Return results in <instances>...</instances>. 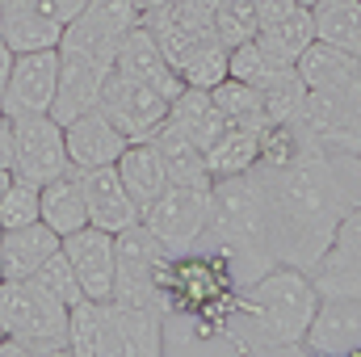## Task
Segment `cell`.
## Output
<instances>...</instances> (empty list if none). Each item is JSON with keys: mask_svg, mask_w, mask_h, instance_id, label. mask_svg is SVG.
Wrapping results in <instances>:
<instances>
[{"mask_svg": "<svg viewBox=\"0 0 361 357\" xmlns=\"http://www.w3.org/2000/svg\"><path fill=\"white\" fill-rule=\"evenodd\" d=\"M302 97H307V85H302V76H298L294 68H281L269 85L261 89V101H265L269 122H290V118L298 114Z\"/></svg>", "mask_w": 361, "mask_h": 357, "instance_id": "34", "label": "cell"}, {"mask_svg": "<svg viewBox=\"0 0 361 357\" xmlns=\"http://www.w3.org/2000/svg\"><path fill=\"white\" fill-rule=\"evenodd\" d=\"M8 181H13V169H0V198H4V189H8Z\"/></svg>", "mask_w": 361, "mask_h": 357, "instance_id": "43", "label": "cell"}, {"mask_svg": "<svg viewBox=\"0 0 361 357\" xmlns=\"http://www.w3.org/2000/svg\"><path fill=\"white\" fill-rule=\"evenodd\" d=\"M0 231H4V227H0Z\"/></svg>", "mask_w": 361, "mask_h": 357, "instance_id": "48", "label": "cell"}, {"mask_svg": "<svg viewBox=\"0 0 361 357\" xmlns=\"http://www.w3.org/2000/svg\"><path fill=\"white\" fill-rule=\"evenodd\" d=\"M34 282H38L51 298H59L63 307H76L80 298H89L85 286H80V277H76V269H72V261L63 257V248H55L42 265L34 269Z\"/></svg>", "mask_w": 361, "mask_h": 357, "instance_id": "33", "label": "cell"}, {"mask_svg": "<svg viewBox=\"0 0 361 357\" xmlns=\"http://www.w3.org/2000/svg\"><path fill=\"white\" fill-rule=\"evenodd\" d=\"M248 177L265 202L277 265L311 269L332 248L341 219L361 202V156L319 147L311 139L286 164L257 160Z\"/></svg>", "mask_w": 361, "mask_h": 357, "instance_id": "1", "label": "cell"}, {"mask_svg": "<svg viewBox=\"0 0 361 357\" xmlns=\"http://www.w3.org/2000/svg\"><path fill=\"white\" fill-rule=\"evenodd\" d=\"M210 97H214L219 114L227 118V126H248V131L273 126L269 114H265V101H261V89H252V85H244V80H235V76H227L223 85H214Z\"/></svg>", "mask_w": 361, "mask_h": 357, "instance_id": "28", "label": "cell"}, {"mask_svg": "<svg viewBox=\"0 0 361 357\" xmlns=\"http://www.w3.org/2000/svg\"><path fill=\"white\" fill-rule=\"evenodd\" d=\"M257 42L269 51L277 63H294L315 42V8L311 4H294L286 17H277V21L257 30Z\"/></svg>", "mask_w": 361, "mask_h": 357, "instance_id": "24", "label": "cell"}, {"mask_svg": "<svg viewBox=\"0 0 361 357\" xmlns=\"http://www.w3.org/2000/svg\"><path fill=\"white\" fill-rule=\"evenodd\" d=\"M0 17H4V0H0Z\"/></svg>", "mask_w": 361, "mask_h": 357, "instance_id": "45", "label": "cell"}, {"mask_svg": "<svg viewBox=\"0 0 361 357\" xmlns=\"http://www.w3.org/2000/svg\"><path fill=\"white\" fill-rule=\"evenodd\" d=\"M210 185L214 181H169L164 193L143 210L147 231L177 257L189 253L202 240L206 227V210H210Z\"/></svg>", "mask_w": 361, "mask_h": 357, "instance_id": "7", "label": "cell"}, {"mask_svg": "<svg viewBox=\"0 0 361 357\" xmlns=\"http://www.w3.org/2000/svg\"><path fill=\"white\" fill-rule=\"evenodd\" d=\"M307 353L353 357L361 353V298H319V311L302 337Z\"/></svg>", "mask_w": 361, "mask_h": 357, "instance_id": "11", "label": "cell"}, {"mask_svg": "<svg viewBox=\"0 0 361 357\" xmlns=\"http://www.w3.org/2000/svg\"><path fill=\"white\" fill-rule=\"evenodd\" d=\"M257 4V17H261V25H269L277 17H286L294 4H302V0H252Z\"/></svg>", "mask_w": 361, "mask_h": 357, "instance_id": "38", "label": "cell"}, {"mask_svg": "<svg viewBox=\"0 0 361 357\" xmlns=\"http://www.w3.org/2000/svg\"><path fill=\"white\" fill-rule=\"evenodd\" d=\"M315 311H319V290L311 286L307 269L273 265L235 294V303L227 307V332L235 349L248 357L307 353L302 337Z\"/></svg>", "mask_w": 361, "mask_h": 357, "instance_id": "2", "label": "cell"}, {"mask_svg": "<svg viewBox=\"0 0 361 357\" xmlns=\"http://www.w3.org/2000/svg\"><path fill=\"white\" fill-rule=\"evenodd\" d=\"M302 4H311V8H315V4H332V0H302Z\"/></svg>", "mask_w": 361, "mask_h": 357, "instance_id": "44", "label": "cell"}, {"mask_svg": "<svg viewBox=\"0 0 361 357\" xmlns=\"http://www.w3.org/2000/svg\"><path fill=\"white\" fill-rule=\"evenodd\" d=\"M59 240L63 236H55L42 219L0 231V265H4V277H34V269L59 248Z\"/></svg>", "mask_w": 361, "mask_h": 357, "instance_id": "19", "label": "cell"}, {"mask_svg": "<svg viewBox=\"0 0 361 357\" xmlns=\"http://www.w3.org/2000/svg\"><path fill=\"white\" fill-rule=\"evenodd\" d=\"M114 169H118V177H122L126 193L135 198L139 210H147V206L164 193V185H169L164 156H160V147H156L152 139H143V143H126V152L118 156Z\"/></svg>", "mask_w": 361, "mask_h": 357, "instance_id": "20", "label": "cell"}, {"mask_svg": "<svg viewBox=\"0 0 361 357\" xmlns=\"http://www.w3.org/2000/svg\"><path fill=\"white\" fill-rule=\"evenodd\" d=\"M114 72V63H101L89 55H63L59 51V89H55V105L51 118L55 122H72L76 114L92 109L101 101V85Z\"/></svg>", "mask_w": 361, "mask_h": 357, "instance_id": "16", "label": "cell"}, {"mask_svg": "<svg viewBox=\"0 0 361 357\" xmlns=\"http://www.w3.org/2000/svg\"><path fill=\"white\" fill-rule=\"evenodd\" d=\"M114 72H122V76H135V80H143V85L160 89L164 97H177V92H180L177 68L164 59V51H160L156 34H152L143 21L126 30L122 47H118V55H114Z\"/></svg>", "mask_w": 361, "mask_h": 357, "instance_id": "14", "label": "cell"}, {"mask_svg": "<svg viewBox=\"0 0 361 357\" xmlns=\"http://www.w3.org/2000/svg\"><path fill=\"white\" fill-rule=\"evenodd\" d=\"M281 68H294V63H277V59H273L269 51L257 42V38H248V42L231 47L227 76H235V80H244V85H252V89H265V85H269Z\"/></svg>", "mask_w": 361, "mask_h": 357, "instance_id": "32", "label": "cell"}, {"mask_svg": "<svg viewBox=\"0 0 361 357\" xmlns=\"http://www.w3.org/2000/svg\"><path fill=\"white\" fill-rule=\"evenodd\" d=\"M85 206H89V223L101 227V231H122V227L143 219V210L126 193V185H122L114 164L85 169Z\"/></svg>", "mask_w": 361, "mask_h": 357, "instance_id": "17", "label": "cell"}, {"mask_svg": "<svg viewBox=\"0 0 361 357\" xmlns=\"http://www.w3.org/2000/svg\"><path fill=\"white\" fill-rule=\"evenodd\" d=\"M55 89H59V47L13 55V68L0 85V114H8V118L51 114Z\"/></svg>", "mask_w": 361, "mask_h": 357, "instance_id": "10", "label": "cell"}, {"mask_svg": "<svg viewBox=\"0 0 361 357\" xmlns=\"http://www.w3.org/2000/svg\"><path fill=\"white\" fill-rule=\"evenodd\" d=\"M193 248H210L219 253L231 277L244 286H252L261 273L277 265L269 240V219H265V202L257 193V181L248 173L235 177H214L210 185V210H206V227L202 240Z\"/></svg>", "mask_w": 361, "mask_h": 357, "instance_id": "3", "label": "cell"}, {"mask_svg": "<svg viewBox=\"0 0 361 357\" xmlns=\"http://www.w3.org/2000/svg\"><path fill=\"white\" fill-rule=\"evenodd\" d=\"M294 72L302 76L307 89H341V85H349V80L361 76V59L349 55V51H341V47H332V42H324V38H315L294 59Z\"/></svg>", "mask_w": 361, "mask_h": 357, "instance_id": "22", "label": "cell"}, {"mask_svg": "<svg viewBox=\"0 0 361 357\" xmlns=\"http://www.w3.org/2000/svg\"><path fill=\"white\" fill-rule=\"evenodd\" d=\"M59 248L72 261L85 294L89 298H109V290H114V231H101V227L85 223V227L68 231L59 240Z\"/></svg>", "mask_w": 361, "mask_h": 357, "instance_id": "13", "label": "cell"}, {"mask_svg": "<svg viewBox=\"0 0 361 357\" xmlns=\"http://www.w3.org/2000/svg\"><path fill=\"white\" fill-rule=\"evenodd\" d=\"M164 257H169V248L147 231L143 219L114 231V290H109V298L164 311V298L156 286V273L164 265Z\"/></svg>", "mask_w": 361, "mask_h": 357, "instance_id": "6", "label": "cell"}, {"mask_svg": "<svg viewBox=\"0 0 361 357\" xmlns=\"http://www.w3.org/2000/svg\"><path fill=\"white\" fill-rule=\"evenodd\" d=\"M8 68H13V51H8V42L0 38V85H4V76H8Z\"/></svg>", "mask_w": 361, "mask_h": 357, "instance_id": "41", "label": "cell"}, {"mask_svg": "<svg viewBox=\"0 0 361 357\" xmlns=\"http://www.w3.org/2000/svg\"><path fill=\"white\" fill-rule=\"evenodd\" d=\"M38 219V185L25 177H13L4 198H0V227H21V223H34Z\"/></svg>", "mask_w": 361, "mask_h": 357, "instance_id": "35", "label": "cell"}, {"mask_svg": "<svg viewBox=\"0 0 361 357\" xmlns=\"http://www.w3.org/2000/svg\"><path fill=\"white\" fill-rule=\"evenodd\" d=\"M152 143H156L160 156H164L169 181H214L210 169H206V152H202L185 131H177L173 122H164V126L152 135Z\"/></svg>", "mask_w": 361, "mask_h": 357, "instance_id": "27", "label": "cell"}, {"mask_svg": "<svg viewBox=\"0 0 361 357\" xmlns=\"http://www.w3.org/2000/svg\"><path fill=\"white\" fill-rule=\"evenodd\" d=\"M290 122L319 147L361 156V76L341 89H307Z\"/></svg>", "mask_w": 361, "mask_h": 357, "instance_id": "5", "label": "cell"}, {"mask_svg": "<svg viewBox=\"0 0 361 357\" xmlns=\"http://www.w3.org/2000/svg\"><path fill=\"white\" fill-rule=\"evenodd\" d=\"M210 30L223 47H240V42L257 38V30H261L257 4L252 0H219L210 13Z\"/></svg>", "mask_w": 361, "mask_h": 357, "instance_id": "31", "label": "cell"}, {"mask_svg": "<svg viewBox=\"0 0 361 357\" xmlns=\"http://www.w3.org/2000/svg\"><path fill=\"white\" fill-rule=\"evenodd\" d=\"M105 118L126 135V143H143L152 139L164 122H169V105L173 97H164L160 89L135 80V76H122V72H109L105 85H101V101Z\"/></svg>", "mask_w": 361, "mask_h": 357, "instance_id": "8", "label": "cell"}, {"mask_svg": "<svg viewBox=\"0 0 361 357\" xmlns=\"http://www.w3.org/2000/svg\"><path fill=\"white\" fill-rule=\"evenodd\" d=\"M0 38L8 42L13 55H25V51H51L59 47L63 30L47 17H38L25 0H4V17H0Z\"/></svg>", "mask_w": 361, "mask_h": 357, "instance_id": "23", "label": "cell"}, {"mask_svg": "<svg viewBox=\"0 0 361 357\" xmlns=\"http://www.w3.org/2000/svg\"><path fill=\"white\" fill-rule=\"evenodd\" d=\"M72 160H68V143H63V122H55L51 114L13 118V177L47 185Z\"/></svg>", "mask_w": 361, "mask_h": 357, "instance_id": "9", "label": "cell"}, {"mask_svg": "<svg viewBox=\"0 0 361 357\" xmlns=\"http://www.w3.org/2000/svg\"><path fill=\"white\" fill-rule=\"evenodd\" d=\"M0 357L68 353V307L51 298L34 277L0 282Z\"/></svg>", "mask_w": 361, "mask_h": 357, "instance_id": "4", "label": "cell"}, {"mask_svg": "<svg viewBox=\"0 0 361 357\" xmlns=\"http://www.w3.org/2000/svg\"><path fill=\"white\" fill-rule=\"evenodd\" d=\"M189 4H193V8H202V13H214V4H219V0H189Z\"/></svg>", "mask_w": 361, "mask_h": 357, "instance_id": "42", "label": "cell"}, {"mask_svg": "<svg viewBox=\"0 0 361 357\" xmlns=\"http://www.w3.org/2000/svg\"><path fill=\"white\" fill-rule=\"evenodd\" d=\"M0 341H4V328H0Z\"/></svg>", "mask_w": 361, "mask_h": 357, "instance_id": "47", "label": "cell"}, {"mask_svg": "<svg viewBox=\"0 0 361 357\" xmlns=\"http://www.w3.org/2000/svg\"><path fill=\"white\" fill-rule=\"evenodd\" d=\"M315 38H324V42L361 59V0L315 4Z\"/></svg>", "mask_w": 361, "mask_h": 357, "instance_id": "29", "label": "cell"}, {"mask_svg": "<svg viewBox=\"0 0 361 357\" xmlns=\"http://www.w3.org/2000/svg\"><path fill=\"white\" fill-rule=\"evenodd\" d=\"M261 135H265V131L227 126V131L206 147V169H210V177H235V173H248V169L261 160Z\"/></svg>", "mask_w": 361, "mask_h": 357, "instance_id": "25", "label": "cell"}, {"mask_svg": "<svg viewBox=\"0 0 361 357\" xmlns=\"http://www.w3.org/2000/svg\"><path fill=\"white\" fill-rule=\"evenodd\" d=\"M0 282H4V265H0Z\"/></svg>", "mask_w": 361, "mask_h": 357, "instance_id": "46", "label": "cell"}, {"mask_svg": "<svg viewBox=\"0 0 361 357\" xmlns=\"http://www.w3.org/2000/svg\"><path fill=\"white\" fill-rule=\"evenodd\" d=\"M25 4H30L38 17H47V21H55V25L63 30V25H68V21H72L89 0H25Z\"/></svg>", "mask_w": 361, "mask_h": 357, "instance_id": "36", "label": "cell"}, {"mask_svg": "<svg viewBox=\"0 0 361 357\" xmlns=\"http://www.w3.org/2000/svg\"><path fill=\"white\" fill-rule=\"evenodd\" d=\"M332 248H345V253H361V202L341 219V227H336V240H332Z\"/></svg>", "mask_w": 361, "mask_h": 357, "instance_id": "37", "label": "cell"}, {"mask_svg": "<svg viewBox=\"0 0 361 357\" xmlns=\"http://www.w3.org/2000/svg\"><path fill=\"white\" fill-rule=\"evenodd\" d=\"M63 143H68V160H72L76 169L118 164V156L126 152V135L105 118L101 105L76 114L72 122H63Z\"/></svg>", "mask_w": 361, "mask_h": 357, "instance_id": "12", "label": "cell"}, {"mask_svg": "<svg viewBox=\"0 0 361 357\" xmlns=\"http://www.w3.org/2000/svg\"><path fill=\"white\" fill-rule=\"evenodd\" d=\"M307 277L319 290V298H361V253L328 248L307 269Z\"/></svg>", "mask_w": 361, "mask_h": 357, "instance_id": "26", "label": "cell"}, {"mask_svg": "<svg viewBox=\"0 0 361 357\" xmlns=\"http://www.w3.org/2000/svg\"><path fill=\"white\" fill-rule=\"evenodd\" d=\"M0 169H13V118L0 114Z\"/></svg>", "mask_w": 361, "mask_h": 357, "instance_id": "39", "label": "cell"}, {"mask_svg": "<svg viewBox=\"0 0 361 357\" xmlns=\"http://www.w3.org/2000/svg\"><path fill=\"white\" fill-rule=\"evenodd\" d=\"M173 0H135V8H139V21L143 17H152V13H160V8H169Z\"/></svg>", "mask_w": 361, "mask_h": 357, "instance_id": "40", "label": "cell"}, {"mask_svg": "<svg viewBox=\"0 0 361 357\" xmlns=\"http://www.w3.org/2000/svg\"><path fill=\"white\" fill-rule=\"evenodd\" d=\"M68 353L122 357V337L109 298H80L76 307H68Z\"/></svg>", "mask_w": 361, "mask_h": 357, "instance_id": "15", "label": "cell"}, {"mask_svg": "<svg viewBox=\"0 0 361 357\" xmlns=\"http://www.w3.org/2000/svg\"><path fill=\"white\" fill-rule=\"evenodd\" d=\"M227 63H231V47H223V42L210 34L202 47H193V51L185 55V63L177 68V76H180V85H189V89H214V85L227 80Z\"/></svg>", "mask_w": 361, "mask_h": 357, "instance_id": "30", "label": "cell"}, {"mask_svg": "<svg viewBox=\"0 0 361 357\" xmlns=\"http://www.w3.org/2000/svg\"><path fill=\"white\" fill-rule=\"evenodd\" d=\"M169 122L185 131L202 152L227 131V118L219 114V105H214V97L210 89H189V85H180V92L173 97V105H169Z\"/></svg>", "mask_w": 361, "mask_h": 357, "instance_id": "21", "label": "cell"}, {"mask_svg": "<svg viewBox=\"0 0 361 357\" xmlns=\"http://www.w3.org/2000/svg\"><path fill=\"white\" fill-rule=\"evenodd\" d=\"M38 219L55 231L68 236L76 227L89 223V206H85V169L68 164L59 177H51L47 185H38Z\"/></svg>", "mask_w": 361, "mask_h": 357, "instance_id": "18", "label": "cell"}]
</instances>
